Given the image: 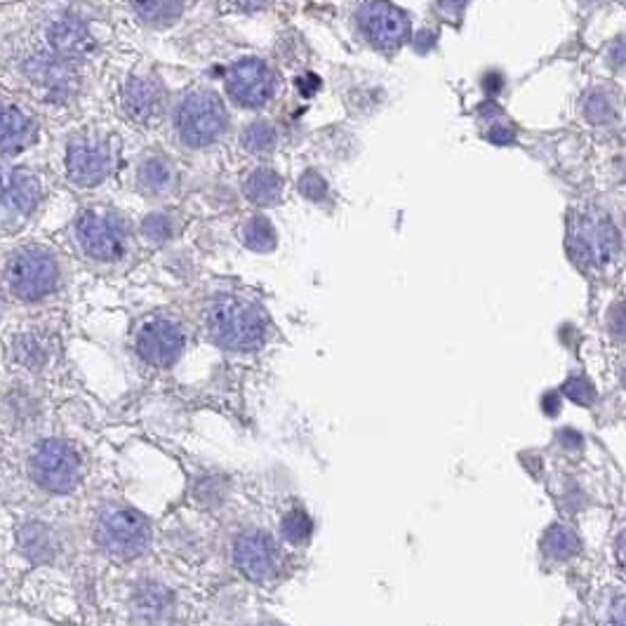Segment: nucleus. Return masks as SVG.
I'll list each match as a JSON object with an SVG mask.
<instances>
[{
  "mask_svg": "<svg viewBox=\"0 0 626 626\" xmlns=\"http://www.w3.org/2000/svg\"><path fill=\"white\" fill-rule=\"evenodd\" d=\"M568 250L579 266L591 271H601L615 262L619 233L608 212L594 205L577 210L568 226Z\"/></svg>",
  "mask_w": 626,
  "mask_h": 626,
  "instance_id": "nucleus-1",
  "label": "nucleus"
},
{
  "mask_svg": "<svg viewBox=\"0 0 626 626\" xmlns=\"http://www.w3.org/2000/svg\"><path fill=\"white\" fill-rule=\"evenodd\" d=\"M205 328L212 342L233 351L257 349L266 337L262 311L236 297L215 299L205 311Z\"/></svg>",
  "mask_w": 626,
  "mask_h": 626,
  "instance_id": "nucleus-2",
  "label": "nucleus"
},
{
  "mask_svg": "<svg viewBox=\"0 0 626 626\" xmlns=\"http://www.w3.org/2000/svg\"><path fill=\"white\" fill-rule=\"evenodd\" d=\"M229 116L215 92L198 90L179 104L177 111V130L184 144L201 149V146L215 144L226 132Z\"/></svg>",
  "mask_w": 626,
  "mask_h": 626,
  "instance_id": "nucleus-3",
  "label": "nucleus"
},
{
  "mask_svg": "<svg viewBox=\"0 0 626 626\" xmlns=\"http://www.w3.org/2000/svg\"><path fill=\"white\" fill-rule=\"evenodd\" d=\"M59 269L55 257L41 248H24L8 264V285L12 295L33 302L57 288Z\"/></svg>",
  "mask_w": 626,
  "mask_h": 626,
  "instance_id": "nucleus-4",
  "label": "nucleus"
},
{
  "mask_svg": "<svg viewBox=\"0 0 626 626\" xmlns=\"http://www.w3.org/2000/svg\"><path fill=\"white\" fill-rule=\"evenodd\" d=\"M31 476L50 492H71L81 481V457L66 441L48 438L31 457Z\"/></svg>",
  "mask_w": 626,
  "mask_h": 626,
  "instance_id": "nucleus-5",
  "label": "nucleus"
},
{
  "mask_svg": "<svg viewBox=\"0 0 626 626\" xmlns=\"http://www.w3.org/2000/svg\"><path fill=\"white\" fill-rule=\"evenodd\" d=\"M356 22L365 41L382 52H394L410 38L408 15L389 0H365Z\"/></svg>",
  "mask_w": 626,
  "mask_h": 626,
  "instance_id": "nucleus-6",
  "label": "nucleus"
},
{
  "mask_svg": "<svg viewBox=\"0 0 626 626\" xmlns=\"http://www.w3.org/2000/svg\"><path fill=\"white\" fill-rule=\"evenodd\" d=\"M97 539L106 551L118 558H137L151 542L149 521L132 509L109 511L97 528Z\"/></svg>",
  "mask_w": 626,
  "mask_h": 626,
  "instance_id": "nucleus-7",
  "label": "nucleus"
},
{
  "mask_svg": "<svg viewBox=\"0 0 626 626\" xmlns=\"http://www.w3.org/2000/svg\"><path fill=\"white\" fill-rule=\"evenodd\" d=\"M226 92L238 106L259 109L276 92V76L262 59H243L226 71Z\"/></svg>",
  "mask_w": 626,
  "mask_h": 626,
  "instance_id": "nucleus-8",
  "label": "nucleus"
},
{
  "mask_svg": "<svg viewBox=\"0 0 626 626\" xmlns=\"http://www.w3.org/2000/svg\"><path fill=\"white\" fill-rule=\"evenodd\" d=\"M76 236L85 255L99 262H113L125 252V229L109 212H83Z\"/></svg>",
  "mask_w": 626,
  "mask_h": 626,
  "instance_id": "nucleus-9",
  "label": "nucleus"
},
{
  "mask_svg": "<svg viewBox=\"0 0 626 626\" xmlns=\"http://www.w3.org/2000/svg\"><path fill=\"white\" fill-rule=\"evenodd\" d=\"M113 168L111 144L104 137L83 135L73 139L66 153V170L69 179L78 186H97L109 177Z\"/></svg>",
  "mask_w": 626,
  "mask_h": 626,
  "instance_id": "nucleus-10",
  "label": "nucleus"
},
{
  "mask_svg": "<svg viewBox=\"0 0 626 626\" xmlns=\"http://www.w3.org/2000/svg\"><path fill=\"white\" fill-rule=\"evenodd\" d=\"M233 561L245 577L264 582V579L276 577L281 570V551L264 532H248V535L236 539Z\"/></svg>",
  "mask_w": 626,
  "mask_h": 626,
  "instance_id": "nucleus-11",
  "label": "nucleus"
},
{
  "mask_svg": "<svg viewBox=\"0 0 626 626\" xmlns=\"http://www.w3.org/2000/svg\"><path fill=\"white\" fill-rule=\"evenodd\" d=\"M184 335L177 323L172 321H151L146 323L137 335V351L146 363L156 368H168L182 356Z\"/></svg>",
  "mask_w": 626,
  "mask_h": 626,
  "instance_id": "nucleus-12",
  "label": "nucleus"
},
{
  "mask_svg": "<svg viewBox=\"0 0 626 626\" xmlns=\"http://www.w3.org/2000/svg\"><path fill=\"white\" fill-rule=\"evenodd\" d=\"M41 201V182L29 170L0 168V210L26 217Z\"/></svg>",
  "mask_w": 626,
  "mask_h": 626,
  "instance_id": "nucleus-13",
  "label": "nucleus"
},
{
  "mask_svg": "<svg viewBox=\"0 0 626 626\" xmlns=\"http://www.w3.org/2000/svg\"><path fill=\"white\" fill-rule=\"evenodd\" d=\"M125 111L137 123H156L163 116V92L153 81L132 78L123 95Z\"/></svg>",
  "mask_w": 626,
  "mask_h": 626,
  "instance_id": "nucleus-14",
  "label": "nucleus"
},
{
  "mask_svg": "<svg viewBox=\"0 0 626 626\" xmlns=\"http://www.w3.org/2000/svg\"><path fill=\"white\" fill-rule=\"evenodd\" d=\"M36 139V125L24 111L3 109L0 111V153H17Z\"/></svg>",
  "mask_w": 626,
  "mask_h": 626,
  "instance_id": "nucleus-15",
  "label": "nucleus"
},
{
  "mask_svg": "<svg viewBox=\"0 0 626 626\" xmlns=\"http://www.w3.org/2000/svg\"><path fill=\"white\" fill-rule=\"evenodd\" d=\"M243 189H245V196H248V201H252L255 205H262V208H271V205H276L278 201H281L283 179L276 170L257 168L248 179H245Z\"/></svg>",
  "mask_w": 626,
  "mask_h": 626,
  "instance_id": "nucleus-16",
  "label": "nucleus"
},
{
  "mask_svg": "<svg viewBox=\"0 0 626 626\" xmlns=\"http://www.w3.org/2000/svg\"><path fill=\"white\" fill-rule=\"evenodd\" d=\"M50 45L62 57H83L92 48V41L83 24L64 19V22L52 26Z\"/></svg>",
  "mask_w": 626,
  "mask_h": 626,
  "instance_id": "nucleus-17",
  "label": "nucleus"
},
{
  "mask_svg": "<svg viewBox=\"0 0 626 626\" xmlns=\"http://www.w3.org/2000/svg\"><path fill=\"white\" fill-rule=\"evenodd\" d=\"M19 546L31 561L43 563L50 561L55 556V542H52V532L50 528H45L43 523H29L24 525L22 532H19Z\"/></svg>",
  "mask_w": 626,
  "mask_h": 626,
  "instance_id": "nucleus-18",
  "label": "nucleus"
},
{
  "mask_svg": "<svg viewBox=\"0 0 626 626\" xmlns=\"http://www.w3.org/2000/svg\"><path fill=\"white\" fill-rule=\"evenodd\" d=\"M132 10L151 26H168L182 15V0H130Z\"/></svg>",
  "mask_w": 626,
  "mask_h": 626,
  "instance_id": "nucleus-19",
  "label": "nucleus"
},
{
  "mask_svg": "<svg viewBox=\"0 0 626 626\" xmlns=\"http://www.w3.org/2000/svg\"><path fill=\"white\" fill-rule=\"evenodd\" d=\"M172 168L163 158H149L142 168H139V186L149 193H165L172 186Z\"/></svg>",
  "mask_w": 626,
  "mask_h": 626,
  "instance_id": "nucleus-20",
  "label": "nucleus"
},
{
  "mask_svg": "<svg viewBox=\"0 0 626 626\" xmlns=\"http://www.w3.org/2000/svg\"><path fill=\"white\" fill-rule=\"evenodd\" d=\"M243 149L248 153H255V156H262V153H271L278 144V132L271 123L257 121L245 128L241 137Z\"/></svg>",
  "mask_w": 626,
  "mask_h": 626,
  "instance_id": "nucleus-21",
  "label": "nucleus"
},
{
  "mask_svg": "<svg viewBox=\"0 0 626 626\" xmlns=\"http://www.w3.org/2000/svg\"><path fill=\"white\" fill-rule=\"evenodd\" d=\"M243 243L255 252H269L276 248V231L266 217H252L241 231Z\"/></svg>",
  "mask_w": 626,
  "mask_h": 626,
  "instance_id": "nucleus-22",
  "label": "nucleus"
},
{
  "mask_svg": "<svg viewBox=\"0 0 626 626\" xmlns=\"http://www.w3.org/2000/svg\"><path fill=\"white\" fill-rule=\"evenodd\" d=\"M584 118L594 125H605L615 118V102L605 90L589 92L584 99Z\"/></svg>",
  "mask_w": 626,
  "mask_h": 626,
  "instance_id": "nucleus-23",
  "label": "nucleus"
},
{
  "mask_svg": "<svg viewBox=\"0 0 626 626\" xmlns=\"http://www.w3.org/2000/svg\"><path fill=\"white\" fill-rule=\"evenodd\" d=\"M281 530H283V537L290 539L292 544H302L311 537L313 523H311V518L306 516V511L295 509V511H290V514H285Z\"/></svg>",
  "mask_w": 626,
  "mask_h": 626,
  "instance_id": "nucleus-24",
  "label": "nucleus"
},
{
  "mask_svg": "<svg viewBox=\"0 0 626 626\" xmlns=\"http://www.w3.org/2000/svg\"><path fill=\"white\" fill-rule=\"evenodd\" d=\"M168 601L170 596L165 594L163 586H144L142 594H139L137 598V608L144 612V615L149 617H158V615H165V610H168Z\"/></svg>",
  "mask_w": 626,
  "mask_h": 626,
  "instance_id": "nucleus-25",
  "label": "nucleus"
},
{
  "mask_svg": "<svg viewBox=\"0 0 626 626\" xmlns=\"http://www.w3.org/2000/svg\"><path fill=\"white\" fill-rule=\"evenodd\" d=\"M17 356L19 361L29 368H41V365L48 361V349H45L43 342L38 337H22L17 344Z\"/></svg>",
  "mask_w": 626,
  "mask_h": 626,
  "instance_id": "nucleus-26",
  "label": "nucleus"
},
{
  "mask_svg": "<svg viewBox=\"0 0 626 626\" xmlns=\"http://www.w3.org/2000/svg\"><path fill=\"white\" fill-rule=\"evenodd\" d=\"M544 546L554 558H565L570 556L572 551H577V537L565 528H554L546 535Z\"/></svg>",
  "mask_w": 626,
  "mask_h": 626,
  "instance_id": "nucleus-27",
  "label": "nucleus"
},
{
  "mask_svg": "<svg viewBox=\"0 0 626 626\" xmlns=\"http://www.w3.org/2000/svg\"><path fill=\"white\" fill-rule=\"evenodd\" d=\"M142 231H144V236L149 238V241L165 243L172 236V224L165 215H151V217L144 219Z\"/></svg>",
  "mask_w": 626,
  "mask_h": 626,
  "instance_id": "nucleus-28",
  "label": "nucleus"
},
{
  "mask_svg": "<svg viewBox=\"0 0 626 626\" xmlns=\"http://www.w3.org/2000/svg\"><path fill=\"white\" fill-rule=\"evenodd\" d=\"M299 191H302L309 201L318 203L328 196V184H325V179L318 175V172L309 170L302 179H299Z\"/></svg>",
  "mask_w": 626,
  "mask_h": 626,
  "instance_id": "nucleus-29",
  "label": "nucleus"
},
{
  "mask_svg": "<svg viewBox=\"0 0 626 626\" xmlns=\"http://www.w3.org/2000/svg\"><path fill=\"white\" fill-rule=\"evenodd\" d=\"M565 394L575 398L579 403H589L591 398H594V389H591L584 379H570L568 386H565Z\"/></svg>",
  "mask_w": 626,
  "mask_h": 626,
  "instance_id": "nucleus-30",
  "label": "nucleus"
},
{
  "mask_svg": "<svg viewBox=\"0 0 626 626\" xmlns=\"http://www.w3.org/2000/svg\"><path fill=\"white\" fill-rule=\"evenodd\" d=\"M605 626H626V598H617V601L610 605Z\"/></svg>",
  "mask_w": 626,
  "mask_h": 626,
  "instance_id": "nucleus-31",
  "label": "nucleus"
},
{
  "mask_svg": "<svg viewBox=\"0 0 626 626\" xmlns=\"http://www.w3.org/2000/svg\"><path fill=\"white\" fill-rule=\"evenodd\" d=\"M514 139H516V132L511 128H506V125H495V128H490V142L506 146L514 142Z\"/></svg>",
  "mask_w": 626,
  "mask_h": 626,
  "instance_id": "nucleus-32",
  "label": "nucleus"
},
{
  "mask_svg": "<svg viewBox=\"0 0 626 626\" xmlns=\"http://www.w3.org/2000/svg\"><path fill=\"white\" fill-rule=\"evenodd\" d=\"M612 55H608V59L615 66H624L626 64V38H619V41L612 43Z\"/></svg>",
  "mask_w": 626,
  "mask_h": 626,
  "instance_id": "nucleus-33",
  "label": "nucleus"
},
{
  "mask_svg": "<svg viewBox=\"0 0 626 626\" xmlns=\"http://www.w3.org/2000/svg\"><path fill=\"white\" fill-rule=\"evenodd\" d=\"M438 5H441V10L448 12V15H459L462 12V8L466 5V0H438Z\"/></svg>",
  "mask_w": 626,
  "mask_h": 626,
  "instance_id": "nucleus-34",
  "label": "nucleus"
},
{
  "mask_svg": "<svg viewBox=\"0 0 626 626\" xmlns=\"http://www.w3.org/2000/svg\"><path fill=\"white\" fill-rule=\"evenodd\" d=\"M229 3L238 10H257V8H262V5L269 3V0H229Z\"/></svg>",
  "mask_w": 626,
  "mask_h": 626,
  "instance_id": "nucleus-35",
  "label": "nucleus"
},
{
  "mask_svg": "<svg viewBox=\"0 0 626 626\" xmlns=\"http://www.w3.org/2000/svg\"><path fill=\"white\" fill-rule=\"evenodd\" d=\"M619 558H622V563L626 565V535L622 537V542H619Z\"/></svg>",
  "mask_w": 626,
  "mask_h": 626,
  "instance_id": "nucleus-36",
  "label": "nucleus"
},
{
  "mask_svg": "<svg viewBox=\"0 0 626 626\" xmlns=\"http://www.w3.org/2000/svg\"><path fill=\"white\" fill-rule=\"evenodd\" d=\"M589 3H603V0H589Z\"/></svg>",
  "mask_w": 626,
  "mask_h": 626,
  "instance_id": "nucleus-37",
  "label": "nucleus"
}]
</instances>
